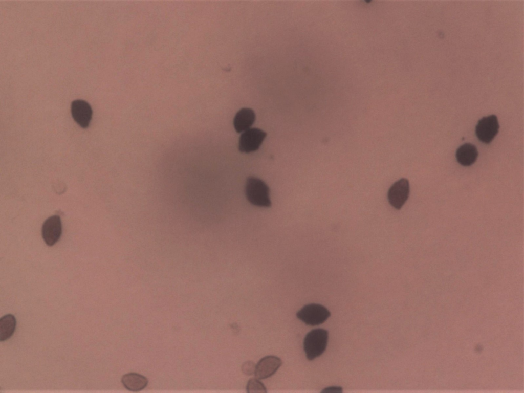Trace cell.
I'll return each instance as SVG.
<instances>
[{"label":"cell","instance_id":"obj_1","mask_svg":"<svg viewBox=\"0 0 524 393\" xmlns=\"http://www.w3.org/2000/svg\"><path fill=\"white\" fill-rule=\"evenodd\" d=\"M245 192L247 199L251 204L263 207L271 206L269 188L262 180L255 177H248Z\"/></svg>","mask_w":524,"mask_h":393},{"label":"cell","instance_id":"obj_2","mask_svg":"<svg viewBox=\"0 0 524 393\" xmlns=\"http://www.w3.org/2000/svg\"><path fill=\"white\" fill-rule=\"evenodd\" d=\"M329 332L323 329L309 332L303 341V349L308 360L311 361L321 356L328 344Z\"/></svg>","mask_w":524,"mask_h":393},{"label":"cell","instance_id":"obj_3","mask_svg":"<svg viewBox=\"0 0 524 393\" xmlns=\"http://www.w3.org/2000/svg\"><path fill=\"white\" fill-rule=\"evenodd\" d=\"M330 316V311L324 306L316 303L307 304L296 313L299 319L310 326L324 323Z\"/></svg>","mask_w":524,"mask_h":393},{"label":"cell","instance_id":"obj_4","mask_svg":"<svg viewBox=\"0 0 524 393\" xmlns=\"http://www.w3.org/2000/svg\"><path fill=\"white\" fill-rule=\"evenodd\" d=\"M266 136V133L258 128H250L246 130L240 136L239 150L244 153H250L257 150Z\"/></svg>","mask_w":524,"mask_h":393},{"label":"cell","instance_id":"obj_5","mask_svg":"<svg viewBox=\"0 0 524 393\" xmlns=\"http://www.w3.org/2000/svg\"><path fill=\"white\" fill-rule=\"evenodd\" d=\"M499 125L497 117L495 115L483 117L477 122L475 134L479 141L489 144L498 133Z\"/></svg>","mask_w":524,"mask_h":393},{"label":"cell","instance_id":"obj_6","mask_svg":"<svg viewBox=\"0 0 524 393\" xmlns=\"http://www.w3.org/2000/svg\"><path fill=\"white\" fill-rule=\"evenodd\" d=\"M409 190L408 180L405 178L401 179L396 182L388 191L389 203L395 208L400 209L408 199Z\"/></svg>","mask_w":524,"mask_h":393},{"label":"cell","instance_id":"obj_7","mask_svg":"<svg viewBox=\"0 0 524 393\" xmlns=\"http://www.w3.org/2000/svg\"><path fill=\"white\" fill-rule=\"evenodd\" d=\"M61 233L62 226L59 216L53 215L45 221L42 227V235L47 245H54L59 240Z\"/></svg>","mask_w":524,"mask_h":393},{"label":"cell","instance_id":"obj_8","mask_svg":"<svg viewBox=\"0 0 524 393\" xmlns=\"http://www.w3.org/2000/svg\"><path fill=\"white\" fill-rule=\"evenodd\" d=\"M282 364L280 358L268 356L261 359L256 365L255 377L258 379H265L274 375Z\"/></svg>","mask_w":524,"mask_h":393},{"label":"cell","instance_id":"obj_9","mask_svg":"<svg viewBox=\"0 0 524 393\" xmlns=\"http://www.w3.org/2000/svg\"><path fill=\"white\" fill-rule=\"evenodd\" d=\"M71 113L74 120L82 128L89 126L92 117L90 105L83 100H75L71 104Z\"/></svg>","mask_w":524,"mask_h":393},{"label":"cell","instance_id":"obj_10","mask_svg":"<svg viewBox=\"0 0 524 393\" xmlns=\"http://www.w3.org/2000/svg\"><path fill=\"white\" fill-rule=\"evenodd\" d=\"M255 120V115L253 110L250 108H243L236 114L233 119V125L236 132L243 133L251 128Z\"/></svg>","mask_w":524,"mask_h":393},{"label":"cell","instance_id":"obj_11","mask_svg":"<svg viewBox=\"0 0 524 393\" xmlns=\"http://www.w3.org/2000/svg\"><path fill=\"white\" fill-rule=\"evenodd\" d=\"M478 155L475 145L468 143L460 146L456 150V158L457 162L464 166H469L476 161Z\"/></svg>","mask_w":524,"mask_h":393},{"label":"cell","instance_id":"obj_12","mask_svg":"<svg viewBox=\"0 0 524 393\" xmlns=\"http://www.w3.org/2000/svg\"><path fill=\"white\" fill-rule=\"evenodd\" d=\"M121 382L127 390L136 392L144 389L147 386L148 380L140 374L129 373L123 376Z\"/></svg>","mask_w":524,"mask_h":393},{"label":"cell","instance_id":"obj_13","mask_svg":"<svg viewBox=\"0 0 524 393\" xmlns=\"http://www.w3.org/2000/svg\"><path fill=\"white\" fill-rule=\"evenodd\" d=\"M16 319L12 314H7L0 319V341L9 339L14 332Z\"/></svg>","mask_w":524,"mask_h":393},{"label":"cell","instance_id":"obj_14","mask_svg":"<svg viewBox=\"0 0 524 393\" xmlns=\"http://www.w3.org/2000/svg\"><path fill=\"white\" fill-rule=\"evenodd\" d=\"M247 392H267L266 388L264 384L256 379L249 380L247 387Z\"/></svg>","mask_w":524,"mask_h":393},{"label":"cell","instance_id":"obj_15","mask_svg":"<svg viewBox=\"0 0 524 393\" xmlns=\"http://www.w3.org/2000/svg\"><path fill=\"white\" fill-rule=\"evenodd\" d=\"M256 365L251 361L245 362L242 367V370L244 374L247 375H251L255 373Z\"/></svg>","mask_w":524,"mask_h":393},{"label":"cell","instance_id":"obj_16","mask_svg":"<svg viewBox=\"0 0 524 393\" xmlns=\"http://www.w3.org/2000/svg\"><path fill=\"white\" fill-rule=\"evenodd\" d=\"M322 392H342V388L340 387H330L325 388Z\"/></svg>","mask_w":524,"mask_h":393}]
</instances>
